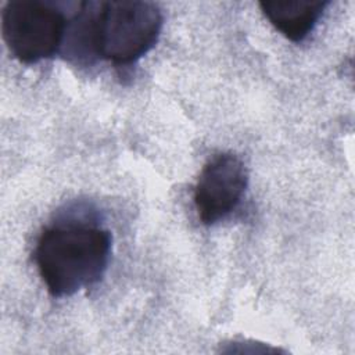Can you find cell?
Here are the masks:
<instances>
[{
    "instance_id": "5",
    "label": "cell",
    "mask_w": 355,
    "mask_h": 355,
    "mask_svg": "<svg viewBox=\"0 0 355 355\" xmlns=\"http://www.w3.org/2000/svg\"><path fill=\"white\" fill-rule=\"evenodd\" d=\"M327 0H269L259 7L268 21L288 40L300 43L315 28Z\"/></svg>"
},
{
    "instance_id": "4",
    "label": "cell",
    "mask_w": 355,
    "mask_h": 355,
    "mask_svg": "<svg viewBox=\"0 0 355 355\" xmlns=\"http://www.w3.org/2000/svg\"><path fill=\"white\" fill-rule=\"evenodd\" d=\"M248 186V171L234 153H218L202 166L194 187V207L204 225L226 218L240 204Z\"/></svg>"
},
{
    "instance_id": "2",
    "label": "cell",
    "mask_w": 355,
    "mask_h": 355,
    "mask_svg": "<svg viewBox=\"0 0 355 355\" xmlns=\"http://www.w3.org/2000/svg\"><path fill=\"white\" fill-rule=\"evenodd\" d=\"M108 230L86 223L46 227L36 243L35 262L47 291L57 298L87 288L104 276L111 255Z\"/></svg>"
},
{
    "instance_id": "3",
    "label": "cell",
    "mask_w": 355,
    "mask_h": 355,
    "mask_svg": "<svg viewBox=\"0 0 355 355\" xmlns=\"http://www.w3.org/2000/svg\"><path fill=\"white\" fill-rule=\"evenodd\" d=\"M68 21L53 3L7 1L1 12L3 39L19 62L36 64L54 55L64 44Z\"/></svg>"
},
{
    "instance_id": "1",
    "label": "cell",
    "mask_w": 355,
    "mask_h": 355,
    "mask_svg": "<svg viewBox=\"0 0 355 355\" xmlns=\"http://www.w3.org/2000/svg\"><path fill=\"white\" fill-rule=\"evenodd\" d=\"M162 12L150 1H83L73 17V51L97 55L115 65H129L148 53L162 29Z\"/></svg>"
}]
</instances>
